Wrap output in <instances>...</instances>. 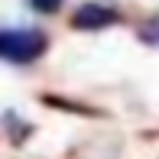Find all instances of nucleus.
<instances>
[{
    "instance_id": "f257e3e1",
    "label": "nucleus",
    "mask_w": 159,
    "mask_h": 159,
    "mask_svg": "<svg viewBox=\"0 0 159 159\" xmlns=\"http://www.w3.org/2000/svg\"><path fill=\"white\" fill-rule=\"evenodd\" d=\"M46 52V36L39 30H0V59L7 62H33Z\"/></svg>"
},
{
    "instance_id": "f03ea898",
    "label": "nucleus",
    "mask_w": 159,
    "mask_h": 159,
    "mask_svg": "<svg viewBox=\"0 0 159 159\" xmlns=\"http://www.w3.org/2000/svg\"><path fill=\"white\" fill-rule=\"evenodd\" d=\"M117 23V10L104 3H84L81 10L75 13V26L78 30H104V26Z\"/></svg>"
},
{
    "instance_id": "7ed1b4c3",
    "label": "nucleus",
    "mask_w": 159,
    "mask_h": 159,
    "mask_svg": "<svg viewBox=\"0 0 159 159\" xmlns=\"http://www.w3.org/2000/svg\"><path fill=\"white\" fill-rule=\"evenodd\" d=\"M33 3V10H39V13H55L62 7V0H30Z\"/></svg>"
}]
</instances>
